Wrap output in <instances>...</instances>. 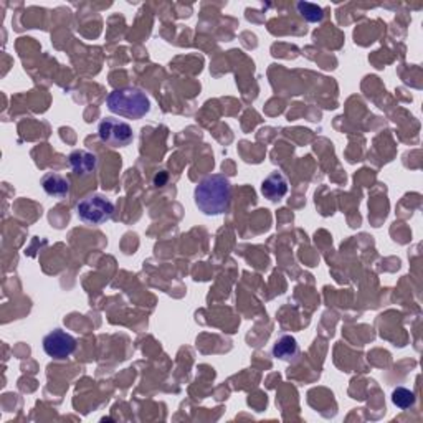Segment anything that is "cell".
<instances>
[{"label":"cell","instance_id":"cell-1","mask_svg":"<svg viewBox=\"0 0 423 423\" xmlns=\"http://www.w3.org/2000/svg\"><path fill=\"white\" fill-rule=\"evenodd\" d=\"M195 205L205 215H222L232 204V184L222 174L202 179L194 192Z\"/></svg>","mask_w":423,"mask_h":423},{"label":"cell","instance_id":"cell-2","mask_svg":"<svg viewBox=\"0 0 423 423\" xmlns=\"http://www.w3.org/2000/svg\"><path fill=\"white\" fill-rule=\"evenodd\" d=\"M106 104L111 113L128 119H141L151 111L149 98L137 88L114 89L113 93H109Z\"/></svg>","mask_w":423,"mask_h":423},{"label":"cell","instance_id":"cell-3","mask_svg":"<svg viewBox=\"0 0 423 423\" xmlns=\"http://www.w3.org/2000/svg\"><path fill=\"white\" fill-rule=\"evenodd\" d=\"M79 220L88 225H103L114 215V204L101 194H91L81 199L76 205Z\"/></svg>","mask_w":423,"mask_h":423},{"label":"cell","instance_id":"cell-4","mask_svg":"<svg viewBox=\"0 0 423 423\" xmlns=\"http://www.w3.org/2000/svg\"><path fill=\"white\" fill-rule=\"evenodd\" d=\"M98 134L99 139L111 147L129 146L134 137L131 126L116 118H104L98 126Z\"/></svg>","mask_w":423,"mask_h":423},{"label":"cell","instance_id":"cell-5","mask_svg":"<svg viewBox=\"0 0 423 423\" xmlns=\"http://www.w3.org/2000/svg\"><path fill=\"white\" fill-rule=\"evenodd\" d=\"M44 351L55 361H65L76 351V339L65 331L55 329L45 336Z\"/></svg>","mask_w":423,"mask_h":423},{"label":"cell","instance_id":"cell-6","mask_svg":"<svg viewBox=\"0 0 423 423\" xmlns=\"http://www.w3.org/2000/svg\"><path fill=\"white\" fill-rule=\"evenodd\" d=\"M70 167L71 171L79 177H89L96 172L98 169V157L93 152L78 149L70 154Z\"/></svg>","mask_w":423,"mask_h":423},{"label":"cell","instance_id":"cell-7","mask_svg":"<svg viewBox=\"0 0 423 423\" xmlns=\"http://www.w3.org/2000/svg\"><path fill=\"white\" fill-rule=\"evenodd\" d=\"M262 194L272 202L282 200L288 194V181L279 172H273L262 184Z\"/></svg>","mask_w":423,"mask_h":423},{"label":"cell","instance_id":"cell-8","mask_svg":"<svg viewBox=\"0 0 423 423\" xmlns=\"http://www.w3.org/2000/svg\"><path fill=\"white\" fill-rule=\"evenodd\" d=\"M273 357L279 359L283 362H296L299 357V346L298 341L294 339L293 336L284 334L279 337V339L274 342V346L272 349Z\"/></svg>","mask_w":423,"mask_h":423},{"label":"cell","instance_id":"cell-9","mask_svg":"<svg viewBox=\"0 0 423 423\" xmlns=\"http://www.w3.org/2000/svg\"><path fill=\"white\" fill-rule=\"evenodd\" d=\"M41 187L50 197L55 199H66L70 195V181L60 174L50 172L41 179Z\"/></svg>","mask_w":423,"mask_h":423},{"label":"cell","instance_id":"cell-10","mask_svg":"<svg viewBox=\"0 0 423 423\" xmlns=\"http://www.w3.org/2000/svg\"><path fill=\"white\" fill-rule=\"evenodd\" d=\"M296 7H298V12L301 14V17L306 19L311 24L322 22V19H324V10H322L319 5L309 4V2H299Z\"/></svg>","mask_w":423,"mask_h":423},{"label":"cell","instance_id":"cell-11","mask_svg":"<svg viewBox=\"0 0 423 423\" xmlns=\"http://www.w3.org/2000/svg\"><path fill=\"white\" fill-rule=\"evenodd\" d=\"M415 394L405 387H397L392 392V402L402 410L410 409L415 405Z\"/></svg>","mask_w":423,"mask_h":423}]
</instances>
